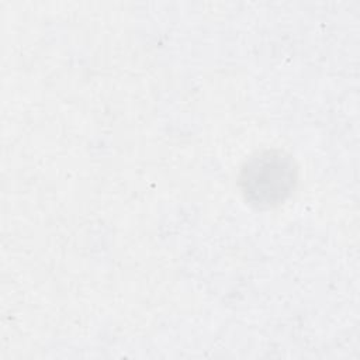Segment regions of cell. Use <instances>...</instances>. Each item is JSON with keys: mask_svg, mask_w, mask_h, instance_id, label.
<instances>
[{"mask_svg": "<svg viewBox=\"0 0 360 360\" xmlns=\"http://www.w3.org/2000/svg\"><path fill=\"white\" fill-rule=\"evenodd\" d=\"M240 181L246 197H252L259 205H273L292 188L295 181V169L288 158L280 153H260L253 158L242 170Z\"/></svg>", "mask_w": 360, "mask_h": 360, "instance_id": "1", "label": "cell"}]
</instances>
